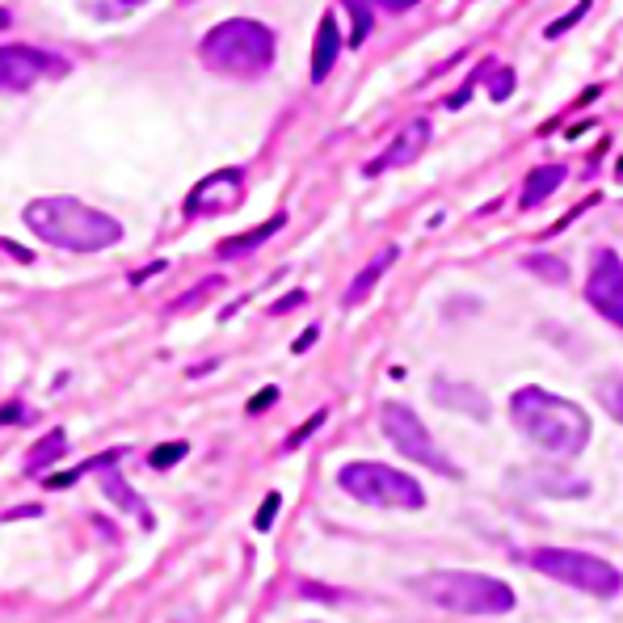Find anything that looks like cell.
I'll return each mask as SVG.
<instances>
[{
  "label": "cell",
  "instance_id": "ba28073f",
  "mask_svg": "<svg viewBox=\"0 0 623 623\" xmlns=\"http://www.w3.org/2000/svg\"><path fill=\"white\" fill-rule=\"evenodd\" d=\"M63 72H68V60L51 55V51L25 47V42L0 47V93H25L42 76H63Z\"/></svg>",
  "mask_w": 623,
  "mask_h": 623
},
{
  "label": "cell",
  "instance_id": "8992f818",
  "mask_svg": "<svg viewBox=\"0 0 623 623\" xmlns=\"http://www.w3.org/2000/svg\"><path fill=\"white\" fill-rule=\"evenodd\" d=\"M531 564L543 578L573 585V590L594 594V599H615L623 590V573L615 564H606L603 556H590V552H578V548H540L531 556Z\"/></svg>",
  "mask_w": 623,
  "mask_h": 623
},
{
  "label": "cell",
  "instance_id": "484cf974",
  "mask_svg": "<svg viewBox=\"0 0 623 623\" xmlns=\"http://www.w3.org/2000/svg\"><path fill=\"white\" fill-rule=\"evenodd\" d=\"M215 287H219V278H211V283H203V287H194L190 295H182V299H177V304H173L168 312H182V308H190V304H198V299H207V295L215 292Z\"/></svg>",
  "mask_w": 623,
  "mask_h": 623
},
{
  "label": "cell",
  "instance_id": "9c48e42d",
  "mask_svg": "<svg viewBox=\"0 0 623 623\" xmlns=\"http://www.w3.org/2000/svg\"><path fill=\"white\" fill-rule=\"evenodd\" d=\"M585 299L615 329H623V262L615 249H594V257H590V278H585Z\"/></svg>",
  "mask_w": 623,
  "mask_h": 623
},
{
  "label": "cell",
  "instance_id": "f1b7e54d",
  "mask_svg": "<svg viewBox=\"0 0 623 623\" xmlns=\"http://www.w3.org/2000/svg\"><path fill=\"white\" fill-rule=\"evenodd\" d=\"M320 421H325V409H320V413H312V421H308V426H299V430H295V435L287 438V451H292V447H299V442H304V438H308L312 430H316V426H320Z\"/></svg>",
  "mask_w": 623,
  "mask_h": 623
},
{
  "label": "cell",
  "instance_id": "4dcf8cb0",
  "mask_svg": "<svg viewBox=\"0 0 623 623\" xmlns=\"http://www.w3.org/2000/svg\"><path fill=\"white\" fill-rule=\"evenodd\" d=\"M274 400H278V388H266V392H257L249 400V413H262V409H266V405H274Z\"/></svg>",
  "mask_w": 623,
  "mask_h": 623
},
{
  "label": "cell",
  "instance_id": "5b68a950",
  "mask_svg": "<svg viewBox=\"0 0 623 623\" xmlns=\"http://www.w3.org/2000/svg\"><path fill=\"white\" fill-rule=\"evenodd\" d=\"M337 484L362 505L375 510H421L426 493L409 472H400L392 463H375V459H354L337 472Z\"/></svg>",
  "mask_w": 623,
  "mask_h": 623
},
{
  "label": "cell",
  "instance_id": "7c38bea8",
  "mask_svg": "<svg viewBox=\"0 0 623 623\" xmlns=\"http://www.w3.org/2000/svg\"><path fill=\"white\" fill-rule=\"evenodd\" d=\"M430 396H435V405L451 409V413H468V417H477V421H489V400H484V392L472 388V384L438 379L435 388H430Z\"/></svg>",
  "mask_w": 623,
  "mask_h": 623
},
{
  "label": "cell",
  "instance_id": "603a6c76",
  "mask_svg": "<svg viewBox=\"0 0 623 623\" xmlns=\"http://www.w3.org/2000/svg\"><path fill=\"white\" fill-rule=\"evenodd\" d=\"M186 442H165V447H156V451H152V456H147V463H152V468H173V463H177V459H186Z\"/></svg>",
  "mask_w": 623,
  "mask_h": 623
},
{
  "label": "cell",
  "instance_id": "836d02e7",
  "mask_svg": "<svg viewBox=\"0 0 623 623\" xmlns=\"http://www.w3.org/2000/svg\"><path fill=\"white\" fill-rule=\"evenodd\" d=\"M312 341H316V329H308V333H304V337H299V341H295L292 350H295V354H304V350H308V346H312Z\"/></svg>",
  "mask_w": 623,
  "mask_h": 623
},
{
  "label": "cell",
  "instance_id": "8fae6325",
  "mask_svg": "<svg viewBox=\"0 0 623 623\" xmlns=\"http://www.w3.org/2000/svg\"><path fill=\"white\" fill-rule=\"evenodd\" d=\"M426 144H430V123L426 119H413V123H405L400 131H396V140L388 144V152L375 161V165H367V177H379V173H388V168H405L413 165L417 156L426 152Z\"/></svg>",
  "mask_w": 623,
  "mask_h": 623
},
{
  "label": "cell",
  "instance_id": "2e32d148",
  "mask_svg": "<svg viewBox=\"0 0 623 623\" xmlns=\"http://www.w3.org/2000/svg\"><path fill=\"white\" fill-rule=\"evenodd\" d=\"M396 262V245H388V249H379V257H375L367 270H358V278L350 283V292H346V308H358L367 295H371V287L379 283V274L388 270Z\"/></svg>",
  "mask_w": 623,
  "mask_h": 623
},
{
  "label": "cell",
  "instance_id": "d6986e66",
  "mask_svg": "<svg viewBox=\"0 0 623 623\" xmlns=\"http://www.w3.org/2000/svg\"><path fill=\"white\" fill-rule=\"evenodd\" d=\"M599 400H603L606 413L623 426V375H606L603 384H599Z\"/></svg>",
  "mask_w": 623,
  "mask_h": 623
},
{
  "label": "cell",
  "instance_id": "44dd1931",
  "mask_svg": "<svg viewBox=\"0 0 623 623\" xmlns=\"http://www.w3.org/2000/svg\"><path fill=\"white\" fill-rule=\"evenodd\" d=\"M147 0H84V9L93 13V18H123L131 9H140Z\"/></svg>",
  "mask_w": 623,
  "mask_h": 623
},
{
  "label": "cell",
  "instance_id": "ffe728a7",
  "mask_svg": "<svg viewBox=\"0 0 623 623\" xmlns=\"http://www.w3.org/2000/svg\"><path fill=\"white\" fill-rule=\"evenodd\" d=\"M527 270L548 278V283H564V278H569V266H564L561 257H548V253H531V257H527Z\"/></svg>",
  "mask_w": 623,
  "mask_h": 623
},
{
  "label": "cell",
  "instance_id": "7402d4cb",
  "mask_svg": "<svg viewBox=\"0 0 623 623\" xmlns=\"http://www.w3.org/2000/svg\"><path fill=\"white\" fill-rule=\"evenodd\" d=\"M346 9L354 13V34H350V47H358V42L371 34V13H367V4L362 0H346Z\"/></svg>",
  "mask_w": 623,
  "mask_h": 623
},
{
  "label": "cell",
  "instance_id": "52a82bcc",
  "mask_svg": "<svg viewBox=\"0 0 623 623\" xmlns=\"http://www.w3.org/2000/svg\"><path fill=\"white\" fill-rule=\"evenodd\" d=\"M379 426H384L388 442H392L405 459H413V463L430 468V472H442V477L459 480V468L442 456V447L435 442V435L426 430V421H421L409 405H396V400H388V405L379 409Z\"/></svg>",
  "mask_w": 623,
  "mask_h": 623
},
{
  "label": "cell",
  "instance_id": "9a60e30c",
  "mask_svg": "<svg viewBox=\"0 0 623 623\" xmlns=\"http://www.w3.org/2000/svg\"><path fill=\"white\" fill-rule=\"evenodd\" d=\"M102 493L114 501L119 510H126V514H140V522H144V527H152V514H147L144 498H140V493H135L131 484H123V477H119V472L102 468Z\"/></svg>",
  "mask_w": 623,
  "mask_h": 623
},
{
  "label": "cell",
  "instance_id": "cb8c5ba5",
  "mask_svg": "<svg viewBox=\"0 0 623 623\" xmlns=\"http://www.w3.org/2000/svg\"><path fill=\"white\" fill-rule=\"evenodd\" d=\"M278 505H283V498H278V493H270V498L262 501V510H257V519H253V527H257V531H270V527H274V514H278Z\"/></svg>",
  "mask_w": 623,
  "mask_h": 623
},
{
  "label": "cell",
  "instance_id": "83f0119b",
  "mask_svg": "<svg viewBox=\"0 0 623 623\" xmlns=\"http://www.w3.org/2000/svg\"><path fill=\"white\" fill-rule=\"evenodd\" d=\"M18 421H34V409H21V405H9L0 413V426H18Z\"/></svg>",
  "mask_w": 623,
  "mask_h": 623
},
{
  "label": "cell",
  "instance_id": "ac0fdd59",
  "mask_svg": "<svg viewBox=\"0 0 623 623\" xmlns=\"http://www.w3.org/2000/svg\"><path fill=\"white\" fill-rule=\"evenodd\" d=\"M283 224H287V215H274L270 224H257V228L245 232V236H232V241H224V245H219V257H245V253H253L257 245H262V241H270V236L283 228Z\"/></svg>",
  "mask_w": 623,
  "mask_h": 623
},
{
  "label": "cell",
  "instance_id": "5bb4252c",
  "mask_svg": "<svg viewBox=\"0 0 623 623\" xmlns=\"http://www.w3.org/2000/svg\"><path fill=\"white\" fill-rule=\"evenodd\" d=\"M564 177H569V168L564 165H543V168H531L527 173V186H522V198L519 207L522 211H535L540 203H548L556 190L564 186Z\"/></svg>",
  "mask_w": 623,
  "mask_h": 623
},
{
  "label": "cell",
  "instance_id": "3957f363",
  "mask_svg": "<svg viewBox=\"0 0 623 623\" xmlns=\"http://www.w3.org/2000/svg\"><path fill=\"white\" fill-rule=\"evenodd\" d=\"M421 603L438 606L447 615H463V620H484V615H505L514 611V590L489 573H468V569H438V573H421L409 582Z\"/></svg>",
  "mask_w": 623,
  "mask_h": 623
},
{
  "label": "cell",
  "instance_id": "e0dca14e",
  "mask_svg": "<svg viewBox=\"0 0 623 623\" xmlns=\"http://www.w3.org/2000/svg\"><path fill=\"white\" fill-rule=\"evenodd\" d=\"M63 451H68V435H63V430L42 435L39 442H34V451L25 456V472H30V477H39V472H47V468H51V463H55Z\"/></svg>",
  "mask_w": 623,
  "mask_h": 623
},
{
  "label": "cell",
  "instance_id": "30bf717a",
  "mask_svg": "<svg viewBox=\"0 0 623 623\" xmlns=\"http://www.w3.org/2000/svg\"><path fill=\"white\" fill-rule=\"evenodd\" d=\"M241 198H245V173L241 168H219V173H211L190 190L186 211L190 215H224V211L241 207Z\"/></svg>",
  "mask_w": 623,
  "mask_h": 623
},
{
  "label": "cell",
  "instance_id": "d4e9b609",
  "mask_svg": "<svg viewBox=\"0 0 623 623\" xmlns=\"http://www.w3.org/2000/svg\"><path fill=\"white\" fill-rule=\"evenodd\" d=\"M585 9H590V0H582V4H578V9H573V13H564L561 21H552V25H548V39H556V34H564V30H569V25H578V21L585 18Z\"/></svg>",
  "mask_w": 623,
  "mask_h": 623
},
{
  "label": "cell",
  "instance_id": "4316f807",
  "mask_svg": "<svg viewBox=\"0 0 623 623\" xmlns=\"http://www.w3.org/2000/svg\"><path fill=\"white\" fill-rule=\"evenodd\" d=\"M510 93H514V72L505 68V72H498V81H493V89H489V98H493V102H505Z\"/></svg>",
  "mask_w": 623,
  "mask_h": 623
},
{
  "label": "cell",
  "instance_id": "277c9868",
  "mask_svg": "<svg viewBox=\"0 0 623 623\" xmlns=\"http://www.w3.org/2000/svg\"><path fill=\"white\" fill-rule=\"evenodd\" d=\"M274 55H278L274 30L253 18L219 21L215 30H207V39L198 42V60L207 63L211 72H219V76H241V81H253V76L270 72Z\"/></svg>",
  "mask_w": 623,
  "mask_h": 623
},
{
  "label": "cell",
  "instance_id": "1f68e13d",
  "mask_svg": "<svg viewBox=\"0 0 623 623\" xmlns=\"http://www.w3.org/2000/svg\"><path fill=\"white\" fill-rule=\"evenodd\" d=\"M375 4H384V9H396V13H405V9H413L421 0H375Z\"/></svg>",
  "mask_w": 623,
  "mask_h": 623
},
{
  "label": "cell",
  "instance_id": "f546056e",
  "mask_svg": "<svg viewBox=\"0 0 623 623\" xmlns=\"http://www.w3.org/2000/svg\"><path fill=\"white\" fill-rule=\"evenodd\" d=\"M304 299H308V295H304V292H292V295H283V299H278V304H270V312H274V316H283V312L299 308V304H304Z\"/></svg>",
  "mask_w": 623,
  "mask_h": 623
},
{
  "label": "cell",
  "instance_id": "4fadbf2b",
  "mask_svg": "<svg viewBox=\"0 0 623 623\" xmlns=\"http://www.w3.org/2000/svg\"><path fill=\"white\" fill-rule=\"evenodd\" d=\"M337 51H341V30H337V18L325 13L320 25H316V51H312V81L320 84L333 72L337 63Z\"/></svg>",
  "mask_w": 623,
  "mask_h": 623
},
{
  "label": "cell",
  "instance_id": "7a4b0ae2",
  "mask_svg": "<svg viewBox=\"0 0 623 623\" xmlns=\"http://www.w3.org/2000/svg\"><path fill=\"white\" fill-rule=\"evenodd\" d=\"M510 417L548 456H582L590 442V417L582 405L543 388H519L510 396Z\"/></svg>",
  "mask_w": 623,
  "mask_h": 623
},
{
  "label": "cell",
  "instance_id": "6da1fadb",
  "mask_svg": "<svg viewBox=\"0 0 623 623\" xmlns=\"http://www.w3.org/2000/svg\"><path fill=\"white\" fill-rule=\"evenodd\" d=\"M25 224L39 241L68 253H98L123 241V224L114 215L89 207L81 198H63V194L60 198H34L25 207Z\"/></svg>",
  "mask_w": 623,
  "mask_h": 623
},
{
  "label": "cell",
  "instance_id": "e575fe53",
  "mask_svg": "<svg viewBox=\"0 0 623 623\" xmlns=\"http://www.w3.org/2000/svg\"><path fill=\"white\" fill-rule=\"evenodd\" d=\"M0 30H9V13L4 9H0Z\"/></svg>",
  "mask_w": 623,
  "mask_h": 623
},
{
  "label": "cell",
  "instance_id": "d6a6232c",
  "mask_svg": "<svg viewBox=\"0 0 623 623\" xmlns=\"http://www.w3.org/2000/svg\"><path fill=\"white\" fill-rule=\"evenodd\" d=\"M34 514H42L39 505H21V510H9L4 519H34Z\"/></svg>",
  "mask_w": 623,
  "mask_h": 623
}]
</instances>
